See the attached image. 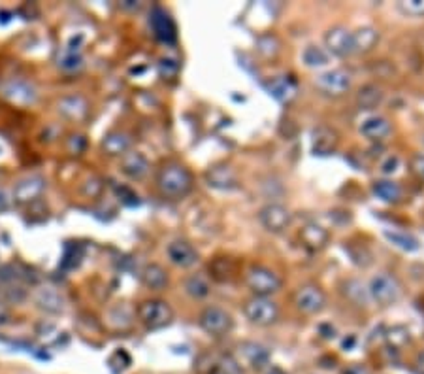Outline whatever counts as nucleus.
Wrapping results in <instances>:
<instances>
[{"label":"nucleus","mask_w":424,"mask_h":374,"mask_svg":"<svg viewBox=\"0 0 424 374\" xmlns=\"http://www.w3.org/2000/svg\"><path fill=\"white\" fill-rule=\"evenodd\" d=\"M359 133L368 142H385L392 135V123L388 118L381 114H368L364 120H360Z\"/></svg>","instance_id":"4468645a"},{"label":"nucleus","mask_w":424,"mask_h":374,"mask_svg":"<svg viewBox=\"0 0 424 374\" xmlns=\"http://www.w3.org/2000/svg\"><path fill=\"white\" fill-rule=\"evenodd\" d=\"M341 136L330 125H317L312 130V152L319 157H328L332 153L338 152Z\"/></svg>","instance_id":"f8f14e48"},{"label":"nucleus","mask_w":424,"mask_h":374,"mask_svg":"<svg viewBox=\"0 0 424 374\" xmlns=\"http://www.w3.org/2000/svg\"><path fill=\"white\" fill-rule=\"evenodd\" d=\"M292 303L298 312L306 316H317L327 308V293L317 284H304L292 295Z\"/></svg>","instance_id":"6e6552de"},{"label":"nucleus","mask_w":424,"mask_h":374,"mask_svg":"<svg viewBox=\"0 0 424 374\" xmlns=\"http://www.w3.org/2000/svg\"><path fill=\"white\" fill-rule=\"evenodd\" d=\"M344 295L356 306H366L368 301H371L368 288L360 280H347L344 284Z\"/></svg>","instance_id":"cd10ccee"},{"label":"nucleus","mask_w":424,"mask_h":374,"mask_svg":"<svg viewBox=\"0 0 424 374\" xmlns=\"http://www.w3.org/2000/svg\"><path fill=\"white\" fill-rule=\"evenodd\" d=\"M198 326L204 333H208L210 336H215V338H221V336H226L232 331L234 327V318L226 308L223 306H217V304H210L202 308L198 316Z\"/></svg>","instance_id":"423d86ee"},{"label":"nucleus","mask_w":424,"mask_h":374,"mask_svg":"<svg viewBox=\"0 0 424 374\" xmlns=\"http://www.w3.org/2000/svg\"><path fill=\"white\" fill-rule=\"evenodd\" d=\"M119 170L132 182H142L149 176L151 163L149 159L145 157V153L138 152V150H130L119 159Z\"/></svg>","instance_id":"2eb2a0df"},{"label":"nucleus","mask_w":424,"mask_h":374,"mask_svg":"<svg viewBox=\"0 0 424 374\" xmlns=\"http://www.w3.org/2000/svg\"><path fill=\"white\" fill-rule=\"evenodd\" d=\"M142 284L145 289H149L153 293H162L166 291L170 286V274L162 265L159 263H149L144 266V271L140 274Z\"/></svg>","instance_id":"4be33fe9"},{"label":"nucleus","mask_w":424,"mask_h":374,"mask_svg":"<svg viewBox=\"0 0 424 374\" xmlns=\"http://www.w3.org/2000/svg\"><path fill=\"white\" fill-rule=\"evenodd\" d=\"M313 85L327 97H344L345 93H349L351 87H353V74L345 68H330V71L317 74Z\"/></svg>","instance_id":"0eeeda50"},{"label":"nucleus","mask_w":424,"mask_h":374,"mask_svg":"<svg viewBox=\"0 0 424 374\" xmlns=\"http://www.w3.org/2000/svg\"><path fill=\"white\" fill-rule=\"evenodd\" d=\"M149 25L157 40L166 43H172L174 40H176V23H174V19L170 17V14H168L166 10H162L159 6L153 8V11H151L149 16Z\"/></svg>","instance_id":"6ab92c4d"},{"label":"nucleus","mask_w":424,"mask_h":374,"mask_svg":"<svg viewBox=\"0 0 424 374\" xmlns=\"http://www.w3.org/2000/svg\"><path fill=\"white\" fill-rule=\"evenodd\" d=\"M385 100V91L377 83H366L356 93V106L362 112H373Z\"/></svg>","instance_id":"b1692460"},{"label":"nucleus","mask_w":424,"mask_h":374,"mask_svg":"<svg viewBox=\"0 0 424 374\" xmlns=\"http://www.w3.org/2000/svg\"><path fill=\"white\" fill-rule=\"evenodd\" d=\"M136 318L147 331H159L164 329L174 321V310L168 301L159 297L145 298L136 306Z\"/></svg>","instance_id":"7ed1b4c3"},{"label":"nucleus","mask_w":424,"mask_h":374,"mask_svg":"<svg viewBox=\"0 0 424 374\" xmlns=\"http://www.w3.org/2000/svg\"><path fill=\"white\" fill-rule=\"evenodd\" d=\"M243 316L249 323L257 327H270L277 323L281 316L280 304L272 297H258L253 295L243 303Z\"/></svg>","instance_id":"20e7f679"},{"label":"nucleus","mask_w":424,"mask_h":374,"mask_svg":"<svg viewBox=\"0 0 424 374\" xmlns=\"http://www.w3.org/2000/svg\"><path fill=\"white\" fill-rule=\"evenodd\" d=\"M387 341L392 348H402L411 341V335H409V331L406 327L396 326L387 331Z\"/></svg>","instance_id":"f704fd0d"},{"label":"nucleus","mask_w":424,"mask_h":374,"mask_svg":"<svg viewBox=\"0 0 424 374\" xmlns=\"http://www.w3.org/2000/svg\"><path fill=\"white\" fill-rule=\"evenodd\" d=\"M368 293L370 298L376 304L388 308L392 304H396L402 297V286L398 282V278L391 272H377L368 284Z\"/></svg>","instance_id":"39448f33"},{"label":"nucleus","mask_w":424,"mask_h":374,"mask_svg":"<svg viewBox=\"0 0 424 374\" xmlns=\"http://www.w3.org/2000/svg\"><path fill=\"white\" fill-rule=\"evenodd\" d=\"M324 49H327L328 55H334V57H339V59H345L353 55V31L344 25H334L324 33Z\"/></svg>","instance_id":"9b49d317"},{"label":"nucleus","mask_w":424,"mask_h":374,"mask_svg":"<svg viewBox=\"0 0 424 374\" xmlns=\"http://www.w3.org/2000/svg\"><path fill=\"white\" fill-rule=\"evenodd\" d=\"M206 180H208V184H210L211 187L223 191L236 189L238 185H240L236 168H232L230 165L226 163H219L215 165V167H211L210 170L206 172Z\"/></svg>","instance_id":"412c9836"},{"label":"nucleus","mask_w":424,"mask_h":374,"mask_svg":"<svg viewBox=\"0 0 424 374\" xmlns=\"http://www.w3.org/2000/svg\"><path fill=\"white\" fill-rule=\"evenodd\" d=\"M243 282L249 288V291L253 295H258V297H272L283 288V278L274 269L260 265V263H253L245 269Z\"/></svg>","instance_id":"f03ea898"},{"label":"nucleus","mask_w":424,"mask_h":374,"mask_svg":"<svg viewBox=\"0 0 424 374\" xmlns=\"http://www.w3.org/2000/svg\"><path fill=\"white\" fill-rule=\"evenodd\" d=\"M328 61H330V55L327 53V49L313 46V43L302 51V63L307 68H322V66L328 65Z\"/></svg>","instance_id":"c85d7f7f"},{"label":"nucleus","mask_w":424,"mask_h":374,"mask_svg":"<svg viewBox=\"0 0 424 374\" xmlns=\"http://www.w3.org/2000/svg\"><path fill=\"white\" fill-rule=\"evenodd\" d=\"M298 240H300L302 248L307 249L309 254H317L327 248L330 242V231L324 229L321 223L307 222L304 227L298 231Z\"/></svg>","instance_id":"dca6fc26"},{"label":"nucleus","mask_w":424,"mask_h":374,"mask_svg":"<svg viewBox=\"0 0 424 374\" xmlns=\"http://www.w3.org/2000/svg\"><path fill=\"white\" fill-rule=\"evenodd\" d=\"M57 110L59 114L68 121H83L89 115V100H87L83 95L80 93H74V95H66L59 100L57 104Z\"/></svg>","instance_id":"aec40b11"},{"label":"nucleus","mask_w":424,"mask_h":374,"mask_svg":"<svg viewBox=\"0 0 424 374\" xmlns=\"http://www.w3.org/2000/svg\"><path fill=\"white\" fill-rule=\"evenodd\" d=\"M398 168H400V157H398V155H387V157L379 163V172H381L385 178H388L392 174H396Z\"/></svg>","instance_id":"c9c22d12"},{"label":"nucleus","mask_w":424,"mask_h":374,"mask_svg":"<svg viewBox=\"0 0 424 374\" xmlns=\"http://www.w3.org/2000/svg\"><path fill=\"white\" fill-rule=\"evenodd\" d=\"M234 261L228 259V257H217L213 261V265H210L211 278L217 280V282H228L232 276H234Z\"/></svg>","instance_id":"2f4dec72"},{"label":"nucleus","mask_w":424,"mask_h":374,"mask_svg":"<svg viewBox=\"0 0 424 374\" xmlns=\"http://www.w3.org/2000/svg\"><path fill=\"white\" fill-rule=\"evenodd\" d=\"M46 191V180L42 176H27L14 185V201L16 204H31L38 201Z\"/></svg>","instance_id":"f3484780"},{"label":"nucleus","mask_w":424,"mask_h":374,"mask_svg":"<svg viewBox=\"0 0 424 374\" xmlns=\"http://www.w3.org/2000/svg\"><path fill=\"white\" fill-rule=\"evenodd\" d=\"M371 193H373L379 201L387 202V204H398V202H402L403 199L402 185L391 178L376 180V182L371 184Z\"/></svg>","instance_id":"393cba45"},{"label":"nucleus","mask_w":424,"mask_h":374,"mask_svg":"<svg viewBox=\"0 0 424 374\" xmlns=\"http://www.w3.org/2000/svg\"><path fill=\"white\" fill-rule=\"evenodd\" d=\"M236 363L240 367H248L251 370H264L270 367V350L263 344L245 341L238 344Z\"/></svg>","instance_id":"9d476101"},{"label":"nucleus","mask_w":424,"mask_h":374,"mask_svg":"<svg viewBox=\"0 0 424 374\" xmlns=\"http://www.w3.org/2000/svg\"><path fill=\"white\" fill-rule=\"evenodd\" d=\"M36 304L48 312H63V297L55 288H40L36 293Z\"/></svg>","instance_id":"bb28decb"},{"label":"nucleus","mask_w":424,"mask_h":374,"mask_svg":"<svg viewBox=\"0 0 424 374\" xmlns=\"http://www.w3.org/2000/svg\"><path fill=\"white\" fill-rule=\"evenodd\" d=\"M258 222L268 233L281 234L292 223V212L280 202H268L258 210Z\"/></svg>","instance_id":"1a4fd4ad"},{"label":"nucleus","mask_w":424,"mask_h":374,"mask_svg":"<svg viewBox=\"0 0 424 374\" xmlns=\"http://www.w3.org/2000/svg\"><path fill=\"white\" fill-rule=\"evenodd\" d=\"M396 10L408 17H424V0H400Z\"/></svg>","instance_id":"72a5a7b5"},{"label":"nucleus","mask_w":424,"mask_h":374,"mask_svg":"<svg viewBox=\"0 0 424 374\" xmlns=\"http://www.w3.org/2000/svg\"><path fill=\"white\" fill-rule=\"evenodd\" d=\"M415 369H417L419 374H424V350L417 355V359H415Z\"/></svg>","instance_id":"a19ab883"},{"label":"nucleus","mask_w":424,"mask_h":374,"mask_svg":"<svg viewBox=\"0 0 424 374\" xmlns=\"http://www.w3.org/2000/svg\"><path fill=\"white\" fill-rule=\"evenodd\" d=\"M268 89L270 93L274 95L277 100H281V103H289L290 98H295L296 95V85L292 82H290L289 78H274L272 82L268 83Z\"/></svg>","instance_id":"c756f323"},{"label":"nucleus","mask_w":424,"mask_h":374,"mask_svg":"<svg viewBox=\"0 0 424 374\" xmlns=\"http://www.w3.org/2000/svg\"><path fill=\"white\" fill-rule=\"evenodd\" d=\"M381 40V34L376 27L364 25L353 31V51L359 55H366L377 48V43Z\"/></svg>","instance_id":"5701e85b"},{"label":"nucleus","mask_w":424,"mask_h":374,"mask_svg":"<svg viewBox=\"0 0 424 374\" xmlns=\"http://www.w3.org/2000/svg\"><path fill=\"white\" fill-rule=\"evenodd\" d=\"M268 374H285V373L281 369H277V367H272V369L268 370Z\"/></svg>","instance_id":"79ce46f5"},{"label":"nucleus","mask_w":424,"mask_h":374,"mask_svg":"<svg viewBox=\"0 0 424 374\" xmlns=\"http://www.w3.org/2000/svg\"><path fill=\"white\" fill-rule=\"evenodd\" d=\"M385 237L391 240L392 244L406 249V251L419 249V240L415 239V237H411L409 233H403V231H388V229H385Z\"/></svg>","instance_id":"473e14b6"},{"label":"nucleus","mask_w":424,"mask_h":374,"mask_svg":"<svg viewBox=\"0 0 424 374\" xmlns=\"http://www.w3.org/2000/svg\"><path fill=\"white\" fill-rule=\"evenodd\" d=\"M68 142H70L72 146H74L70 150L72 155H80V153H83V150H85V146H87V140L83 135H72L70 138H68Z\"/></svg>","instance_id":"4c0bfd02"},{"label":"nucleus","mask_w":424,"mask_h":374,"mask_svg":"<svg viewBox=\"0 0 424 374\" xmlns=\"http://www.w3.org/2000/svg\"><path fill=\"white\" fill-rule=\"evenodd\" d=\"M166 257L174 266L183 269V271L193 269V266L198 265V261H200L198 249L194 248L189 240H183V239L172 240V242L166 246Z\"/></svg>","instance_id":"ddd939ff"},{"label":"nucleus","mask_w":424,"mask_h":374,"mask_svg":"<svg viewBox=\"0 0 424 374\" xmlns=\"http://www.w3.org/2000/svg\"><path fill=\"white\" fill-rule=\"evenodd\" d=\"M100 150L107 157H123L124 153L132 150V136L127 130L113 129L106 133L100 142Z\"/></svg>","instance_id":"a211bd4d"},{"label":"nucleus","mask_w":424,"mask_h":374,"mask_svg":"<svg viewBox=\"0 0 424 374\" xmlns=\"http://www.w3.org/2000/svg\"><path fill=\"white\" fill-rule=\"evenodd\" d=\"M423 144H424V138H423Z\"/></svg>","instance_id":"37998d69"},{"label":"nucleus","mask_w":424,"mask_h":374,"mask_svg":"<svg viewBox=\"0 0 424 374\" xmlns=\"http://www.w3.org/2000/svg\"><path fill=\"white\" fill-rule=\"evenodd\" d=\"M10 208V197L4 189H0V212H4Z\"/></svg>","instance_id":"ea45409f"},{"label":"nucleus","mask_w":424,"mask_h":374,"mask_svg":"<svg viewBox=\"0 0 424 374\" xmlns=\"http://www.w3.org/2000/svg\"><path fill=\"white\" fill-rule=\"evenodd\" d=\"M155 185L159 193L164 199H183L187 197L194 187V176L191 168L177 159L162 161L161 167L157 168Z\"/></svg>","instance_id":"f257e3e1"},{"label":"nucleus","mask_w":424,"mask_h":374,"mask_svg":"<svg viewBox=\"0 0 424 374\" xmlns=\"http://www.w3.org/2000/svg\"><path fill=\"white\" fill-rule=\"evenodd\" d=\"M183 291L187 293L189 297L194 301L206 298L211 293V284L204 274H189L183 280Z\"/></svg>","instance_id":"a878e982"},{"label":"nucleus","mask_w":424,"mask_h":374,"mask_svg":"<svg viewBox=\"0 0 424 374\" xmlns=\"http://www.w3.org/2000/svg\"><path fill=\"white\" fill-rule=\"evenodd\" d=\"M257 51L263 59H275L281 53V40L275 34H263L257 38Z\"/></svg>","instance_id":"7c9ffc66"},{"label":"nucleus","mask_w":424,"mask_h":374,"mask_svg":"<svg viewBox=\"0 0 424 374\" xmlns=\"http://www.w3.org/2000/svg\"><path fill=\"white\" fill-rule=\"evenodd\" d=\"M409 168H411V172H413L417 178L424 180V153L413 155L411 161H409Z\"/></svg>","instance_id":"e433bc0d"},{"label":"nucleus","mask_w":424,"mask_h":374,"mask_svg":"<svg viewBox=\"0 0 424 374\" xmlns=\"http://www.w3.org/2000/svg\"><path fill=\"white\" fill-rule=\"evenodd\" d=\"M341 374H371V373L368 367H364V365L354 363V365H349V367H347Z\"/></svg>","instance_id":"58836bf2"}]
</instances>
